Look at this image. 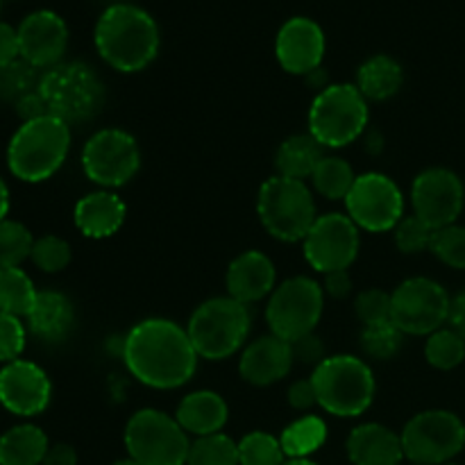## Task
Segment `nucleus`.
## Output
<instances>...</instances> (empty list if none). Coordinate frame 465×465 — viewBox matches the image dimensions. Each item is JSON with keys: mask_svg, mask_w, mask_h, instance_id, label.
Listing matches in <instances>:
<instances>
[{"mask_svg": "<svg viewBox=\"0 0 465 465\" xmlns=\"http://www.w3.org/2000/svg\"><path fill=\"white\" fill-rule=\"evenodd\" d=\"M123 361L134 380L157 391H173L189 384L198 368V352L189 334L166 318H148L127 331Z\"/></svg>", "mask_w": 465, "mask_h": 465, "instance_id": "nucleus-1", "label": "nucleus"}, {"mask_svg": "<svg viewBox=\"0 0 465 465\" xmlns=\"http://www.w3.org/2000/svg\"><path fill=\"white\" fill-rule=\"evenodd\" d=\"M95 50L118 73H139L157 59L162 35L143 7L130 3L109 5L94 30Z\"/></svg>", "mask_w": 465, "mask_h": 465, "instance_id": "nucleus-2", "label": "nucleus"}, {"mask_svg": "<svg viewBox=\"0 0 465 465\" xmlns=\"http://www.w3.org/2000/svg\"><path fill=\"white\" fill-rule=\"evenodd\" d=\"M71 150V125L54 116L23 123L7 148V163L14 177L23 182L50 180L66 162Z\"/></svg>", "mask_w": 465, "mask_h": 465, "instance_id": "nucleus-3", "label": "nucleus"}, {"mask_svg": "<svg viewBox=\"0 0 465 465\" xmlns=\"http://www.w3.org/2000/svg\"><path fill=\"white\" fill-rule=\"evenodd\" d=\"M318 407L336 418H357L371 409L375 375L371 366L352 354H336L313 368Z\"/></svg>", "mask_w": 465, "mask_h": 465, "instance_id": "nucleus-4", "label": "nucleus"}, {"mask_svg": "<svg viewBox=\"0 0 465 465\" xmlns=\"http://www.w3.org/2000/svg\"><path fill=\"white\" fill-rule=\"evenodd\" d=\"M248 304L230 298H212L200 304L189 318L186 334L198 357L223 361L243 348L250 334Z\"/></svg>", "mask_w": 465, "mask_h": 465, "instance_id": "nucleus-5", "label": "nucleus"}, {"mask_svg": "<svg viewBox=\"0 0 465 465\" xmlns=\"http://www.w3.org/2000/svg\"><path fill=\"white\" fill-rule=\"evenodd\" d=\"M39 94L50 116L66 125L94 118L104 103V86L98 73L82 62H62L39 80Z\"/></svg>", "mask_w": 465, "mask_h": 465, "instance_id": "nucleus-6", "label": "nucleus"}, {"mask_svg": "<svg viewBox=\"0 0 465 465\" xmlns=\"http://www.w3.org/2000/svg\"><path fill=\"white\" fill-rule=\"evenodd\" d=\"M257 213L263 230L282 243L304 241L316 223V203L300 180L275 175L266 180L257 195Z\"/></svg>", "mask_w": 465, "mask_h": 465, "instance_id": "nucleus-7", "label": "nucleus"}, {"mask_svg": "<svg viewBox=\"0 0 465 465\" xmlns=\"http://www.w3.org/2000/svg\"><path fill=\"white\" fill-rule=\"evenodd\" d=\"M368 100L354 84H330L313 98L309 109V134L322 148H345L368 125Z\"/></svg>", "mask_w": 465, "mask_h": 465, "instance_id": "nucleus-8", "label": "nucleus"}, {"mask_svg": "<svg viewBox=\"0 0 465 465\" xmlns=\"http://www.w3.org/2000/svg\"><path fill=\"white\" fill-rule=\"evenodd\" d=\"M191 440L175 418L141 409L125 425V450L141 465H186Z\"/></svg>", "mask_w": 465, "mask_h": 465, "instance_id": "nucleus-9", "label": "nucleus"}, {"mask_svg": "<svg viewBox=\"0 0 465 465\" xmlns=\"http://www.w3.org/2000/svg\"><path fill=\"white\" fill-rule=\"evenodd\" d=\"M325 309V291L312 277H291L271 293L266 307V321L271 334L286 343L313 334Z\"/></svg>", "mask_w": 465, "mask_h": 465, "instance_id": "nucleus-10", "label": "nucleus"}, {"mask_svg": "<svg viewBox=\"0 0 465 465\" xmlns=\"http://www.w3.org/2000/svg\"><path fill=\"white\" fill-rule=\"evenodd\" d=\"M404 459L413 465H445L465 448V425L461 418L445 409H430L404 425Z\"/></svg>", "mask_w": 465, "mask_h": 465, "instance_id": "nucleus-11", "label": "nucleus"}, {"mask_svg": "<svg viewBox=\"0 0 465 465\" xmlns=\"http://www.w3.org/2000/svg\"><path fill=\"white\" fill-rule=\"evenodd\" d=\"M450 295L430 277H411L391 293V322L404 336H430L448 322Z\"/></svg>", "mask_w": 465, "mask_h": 465, "instance_id": "nucleus-12", "label": "nucleus"}, {"mask_svg": "<svg viewBox=\"0 0 465 465\" xmlns=\"http://www.w3.org/2000/svg\"><path fill=\"white\" fill-rule=\"evenodd\" d=\"M141 168V150L125 130H100L82 150V171L100 189H118L134 180Z\"/></svg>", "mask_w": 465, "mask_h": 465, "instance_id": "nucleus-13", "label": "nucleus"}, {"mask_svg": "<svg viewBox=\"0 0 465 465\" xmlns=\"http://www.w3.org/2000/svg\"><path fill=\"white\" fill-rule=\"evenodd\" d=\"M348 218L366 232H391L404 218V195L391 177L363 173L345 198Z\"/></svg>", "mask_w": 465, "mask_h": 465, "instance_id": "nucleus-14", "label": "nucleus"}, {"mask_svg": "<svg viewBox=\"0 0 465 465\" xmlns=\"http://www.w3.org/2000/svg\"><path fill=\"white\" fill-rule=\"evenodd\" d=\"M304 259L313 271L334 272L348 271L357 259L361 239L359 227L348 218V213H325L318 216L309 234L302 241Z\"/></svg>", "mask_w": 465, "mask_h": 465, "instance_id": "nucleus-15", "label": "nucleus"}, {"mask_svg": "<svg viewBox=\"0 0 465 465\" xmlns=\"http://www.w3.org/2000/svg\"><path fill=\"white\" fill-rule=\"evenodd\" d=\"M465 203L463 182L448 168H427L413 180V213L431 230H440L457 223Z\"/></svg>", "mask_w": 465, "mask_h": 465, "instance_id": "nucleus-16", "label": "nucleus"}, {"mask_svg": "<svg viewBox=\"0 0 465 465\" xmlns=\"http://www.w3.org/2000/svg\"><path fill=\"white\" fill-rule=\"evenodd\" d=\"M327 39L313 18L293 16L280 27L275 39V57L291 75H312L321 71Z\"/></svg>", "mask_w": 465, "mask_h": 465, "instance_id": "nucleus-17", "label": "nucleus"}, {"mask_svg": "<svg viewBox=\"0 0 465 465\" xmlns=\"http://www.w3.org/2000/svg\"><path fill=\"white\" fill-rule=\"evenodd\" d=\"M53 398V386L44 368L16 359L5 363L0 371V404L14 416H39Z\"/></svg>", "mask_w": 465, "mask_h": 465, "instance_id": "nucleus-18", "label": "nucleus"}, {"mask_svg": "<svg viewBox=\"0 0 465 465\" xmlns=\"http://www.w3.org/2000/svg\"><path fill=\"white\" fill-rule=\"evenodd\" d=\"M18 45H21V59L32 64L35 68H48L62 64L64 53L68 48V25L59 14L50 9L27 14L16 27Z\"/></svg>", "mask_w": 465, "mask_h": 465, "instance_id": "nucleus-19", "label": "nucleus"}, {"mask_svg": "<svg viewBox=\"0 0 465 465\" xmlns=\"http://www.w3.org/2000/svg\"><path fill=\"white\" fill-rule=\"evenodd\" d=\"M293 363L295 359L291 343H286L280 336L268 334L252 341L243 350L239 361V372L248 384L271 386L284 380L291 368H293Z\"/></svg>", "mask_w": 465, "mask_h": 465, "instance_id": "nucleus-20", "label": "nucleus"}, {"mask_svg": "<svg viewBox=\"0 0 465 465\" xmlns=\"http://www.w3.org/2000/svg\"><path fill=\"white\" fill-rule=\"evenodd\" d=\"M275 263L259 250L241 252L225 275L227 295L243 304L259 302L275 291Z\"/></svg>", "mask_w": 465, "mask_h": 465, "instance_id": "nucleus-21", "label": "nucleus"}, {"mask_svg": "<svg viewBox=\"0 0 465 465\" xmlns=\"http://www.w3.org/2000/svg\"><path fill=\"white\" fill-rule=\"evenodd\" d=\"M127 207L114 191L100 189L77 200L73 221L86 239H109L123 227Z\"/></svg>", "mask_w": 465, "mask_h": 465, "instance_id": "nucleus-22", "label": "nucleus"}, {"mask_svg": "<svg viewBox=\"0 0 465 465\" xmlns=\"http://www.w3.org/2000/svg\"><path fill=\"white\" fill-rule=\"evenodd\" d=\"M348 459L352 465H400L404 448L400 434L380 422H366L354 427L348 436Z\"/></svg>", "mask_w": 465, "mask_h": 465, "instance_id": "nucleus-23", "label": "nucleus"}, {"mask_svg": "<svg viewBox=\"0 0 465 465\" xmlns=\"http://www.w3.org/2000/svg\"><path fill=\"white\" fill-rule=\"evenodd\" d=\"M75 325V309L64 293L39 291L32 312L27 313V327L36 339L45 343H59L66 339Z\"/></svg>", "mask_w": 465, "mask_h": 465, "instance_id": "nucleus-24", "label": "nucleus"}, {"mask_svg": "<svg viewBox=\"0 0 465 465\" xmlns=\"http://www.w3.org/2000/svg\"><path fill=\"white\" fill-rule=\"evenodd\" d=\"M227 416H230V411H227V404L221 395L213 393V391H195L182 400L175 420L180 422L186 434H193L195 439H200V436L221 434Z\"/></svg>", "mask_w": 465, "mask_h": 465, "instance_id": "nucleus-25", "label": "nucleus"}, {"mask_svg": "<svg viewBox=\"0 0 465 465\" xmlns=\"http://www.w3.org/2000/svg\"><path fill=\"white\" fill-rule=\"evenodd\" d=\"M402 64L391 54H372L359 66L357 89L366 100H389L402 89Z\"/></svg>", "mask_w": 465, "mask_h": 465, "instance_id": "nucleus-26", "label": "nucleus"}, {"mask_svg": "<svg viewBox=\"0 0 465 465\" xmlns=\"http://www.w3.org/2000/svg\"><path fill=\"white\" fill-rule=\"evenodd\" d=\"M322 145L313 139L312 134H293L284 139L277 148L275 154V168L277 175L289 177V180L304 182L307 177L313 175L318 163L325 159L322 154Z\"/></svg>", "mask_w": 465, "mask_h": 465, "instance_id": "nucleus-27", "label": "nucleus"}, {"mask_svg": "<svg viewBox=\"0 0 465 465\" xmlns=\"http://www.w3.org/2000/svg\"><path fill=\"white\" fill-rule=\"evenodd\" d=\"M50 443L36 425H16L0 436V465H41Z\"/></svg>", "mask_w": 465, "mask_h": 465, "instance_id": "nucleus-28", "label": "nucleus"}, {"mask_svg": "<svg viewBox=\"0 0 465 465\" xmlns=\"http://www.w3.org/2000/svg\"><path fill=\"white\" fill-rule=\"evenodd\" d=\"M325 440L327 425L318 416H302L300 420L291 422L280 436L286 459H309L325 445Z\"/></svg>", "mask_w": 465, "mask_h": 465, "instance_id": "nucleus-29", "label": "nucleus"}, {"mask_svg": "<svg viewBox=\"0 0 465 465\" xmlns=\"http://www.w3.org/2000/svg\"><path fill=\"white\" fill-rule=\"evenodd\" d=\"M36 295H39V291L35 289L25 271H21V268L0 271V312L27 318V313L35 307Z\"/></svg>", "mask_w": 465, "mask_h": 465, "instance_id": "nucleus-30", "label": "nucleus"}, {"mask_svg": "<svg viewBox=\"0 0 465 465\" xmlns=\"http://www.w3.org/2000/svg\"><path fill=\"white\" fill-rule=\"evenodd\" d=\"M313 186L318 193L327 200H343L352 191L357 175H354L352 166L341 157H325L312 175Z\"/></svg>", "mask_w": 465, "mask_h": 465, "instance_id": "nucleus-31", "label": "nucleus"}, {"mask_svg": "<svg viewBox=\"0 0 465 465\" xmlns=\"http://www.w3.org/2000/svg\"><path fill=\"white\" fill-rule=\"evenodd\" d=\"M425 359L439 371H454L465 361V339L450 327H440L439 331L427 336Z\"/></svg>", "mask_w": 465, "mask_h": 465, "instance_id": "nucleus-32", "label": "nucleus"}, {"mask_svg": "<svg viewBox=\"0 0 465 465\" xmlns=\"http://www.w3.org/2000/svg\"><path fill=\"white\" fill-rule=\"evenodd\" d=\"M186 465H241L239 443L225 434L200 436L191 443Z\"/></svg>", "mask_w": 465, "mask_h": 465, "instance_id": "nucleus-33", "label": "nucleus"}, {"mask_svg": "<svg viewBox=\"0 0 465 465\" xmlns=\"http://www.w3.org/2000/svg\"><path fill=\"white\" fill-rule=\"evenodd\" d=\"M32 239L30 230L18 221H0V271L5 268H21L25 259H30Z\"/></svg>", "mask_w": 465, "mask_h": 465, "instance_id": "nucleus-34", "label": "nucleus"}, {"mask_svg": "<svg viewBox=\"0 0 465 465\" xmlns=\"http://www.w3.org/2000/svg\"><path fill=\"white\" fill-rule=\"evenodd\" d=\"M241 465H284L286 454L280 439L266 431H250L239 440Z\"/></svg>", "mask_w": 465, "mask_h": 465, "instance_id": "nucleus-35", "label": "nucleus"}, {"mask_svg": "<svg viewBox=\"0 0 465 465\" xmlns=\"http://www.w3.org/2000/svg\"><path fill=\"white\" fill-rule=\"evenodd\" d=\"M36 71L39 68H35L21 57L7 66H0V100L16 104L23 95L39 89L41 75Z\"/></svg>", "mask_w": 465, "mask_h": 465, "instance_id": "nucleus-36", "label": "nucleus"}, {"mask_svg": "<svg viewBox=\"0 0 465 465\" xmlns=\"http://www.w3.org/2000/svg\"><path fill=\"white\" fill-rule=\"evenodd\" d=\"M404 343V334L393 325V322H380V325L363 327L361 331V348L368 357L384 359L395 357Z\"/></svg>", "mask_w": 465, "mask_h": 465, "instance_id": "nucleus-37", "label": "nucleus"}, {"mask_svg": "<svg viewBox=\"0 0 465 465\" xmlns=\"http://www.w3.org/2000/svg\"><path fill=\"white\" fill-rule=\"evenodd\" d=\"M430 252L450 268L465 271V227L448 225L434 230Z\"/></svg>", "mask_w": 465, "mask_h": 465, "instance_id": "nucleus-38", "label": "nucleus"}, {"mask_svg": "<svg viewBox=\"0 0 465 465\" xmlns=\"http://www.w3.org/2000/svg\"><path fill=\"white\" fill-rule=\"evenodd\" d=\"M71 257L73 250L68 245V241L54 234H45L41 239H35V245H32L30 252L32 263L44 272H62L71 263Z\"/></svg>", "mask_w": 465, "mask_h": 465, "instance_id": "nucleus-39", "label": "nucleus"}, {"mask_svg": "<svg viewBox=\"0 0 465 465\" xmlns=\"http://www.w3.org/2000/svg\"><path fill=\"white\" fill-rule=\"evenodd\" d=\"M395 234V245L400 248V252L404 254H418L430 250L431 236H434V230L427 225L425 221L413 213V216H404L402 221L398 223V227L393 230Z\"/></svg>", "mask_w": 465, "mask_h": 465, "instance_id": "nucleus-40", "label": "nucleus"}, {"mask_svg": "<svg viewBox=\"0 0 465 465\" xmlns=\"http://www.w3.org/2000/svg\"><path fill=\"white\" fill-rule=\"evenodd\" d=\"M354 313L363 327L380 325V322L391 321V293L381 289L361 291L354 300Z\"/></svg>", "mask_w": 465, "mask_h": 465, "instance_id": "nucleus-41", "label": "nucleus"}, {"mask_svg": "<svg viewBox=\"0 0 465 465\" xmlns=\"http://www.w3.org/2000/svg\"><path fill=\"white\" fill-rule=\"evenodd\" d=\"M23 350H25V325L18 316L0 312V361H16L21 359Z\"/></svg>", "mask_w": 465, "mask_h": 465, "instance_id": "nucleus-42", "label": "nucleus"}, {"mask_svg": "<svg viewBox=\"0 0 465 465\" xmlns=\"http://www.w3.org/2000/svg\"><path fill=\"white\" fill-rule=\"evenodd\" d=\"M291 350H293L295 361L304 363V366L316 368L318 363H322L327 359L325 357V345H322V341L318 339L316 331H313V334L302 336V339L293 341V343H291Z\"/></svg>", "mask_w": 465, "mask_h": 465, "instance_id": "nucleus-43", "label": "nucleus"}, {"mask_svg": "<svg viewBox=\"0 0 465 465\" xmlns=\"http://www.w3.org/2000/svg\"><path fill=\"white\" fill-rule=\"evenodd\" d=\"M286 402L295 409V411H309L312 407L318 404L316 386H313V380H298L289 386L286 391Z\"/></svg>", "mask_w": 465, "mask_h": 465, "instance_id": "nucleus-44", "label": "nucleus"}, {"mask_svg": "<svg viewBox=\"0 0 465 465\" xmlns=\"http://www.w3.org/2000/svg\"><path fill=\"white\" fill-rule=\"evenodd\" d=\"M14 109H16V114L21 116L23 123H30V121H36V118L50 116L48 104H45V100L41 98L39 89L32 91V94H27V95H23V98L14 104Z\"/></svg>", "mask_w": 465, "mask_h": 465, "instance_id": "nucleus-45", "label": "nucleus"}, {"mask_svg": "<svg viewBox=\"0 0 465 465\" xmlns=\"http://www.w3.org/2000/svg\"><path fill=\"white\" fill-rule=\"evenodd\" d=\"M18 57H21V45H18L16 27L0 21V66L16 62Z\"/></svg>", "mask_w": 465, "mask_h": 465, "instance_id": "nucleus-46", "label": "nucleus"}, {"mask_svg": "<svg viewBox=\"0 0 465 465\" xmlns=\"http://www.w3.org/2000/svg\"><path fill=\"white\" fill-rule=\"evenodd\" d=\"M322 291H325V293L334 300L348 298V295L352 293V277H350L348 271L327 272Z\"/></svg>", "mask_w": 465, "mask_h": 465, "instance_id": "nucleus-47", "label": "nucleus"}, {"mask_svg": "<svg viewBox=\"0 0 465 465\" xmlns=\"http://www.w3.org/2000/svg\"><path fill=\"white\" fill-rule=\"evenodd\" d=\"M41 465H77L75 448H71V445L66 443L50 445Z\"/></svg>", "mask_w": 465, "mask_h": 465, "instance_id": "nucleus-48", "label": "nucleus"}, {"mask_svg": "<svg viewBox=\"0 0 465 465\" xmlns=\"http://www.w3.org/2000/svg\"><path fill=\"white\" fill-rule=\"evenodd\" d=\"M448 325L450 330H454L457 334H461L465 339V291L457 293L454 298H450Z\"/></svg>", "mask_w": 465, "mask_h": 465, "instance_id": "nucleus-49", "label": "nucleus"}, {"mask_svg": "<svg viewBox=\"0 0 465 465\" xmlns=\"http://www.w3.org/2000/svg\"><path fill=\"white\" fill-rule=\"evenodd\" d=\"M9 213V189L5 184V180L0 177V221H5Z\"/></svg>", "mask_w": 465, "mask_h": 465, "instance_id": "nucleus-50", "label": "nucleus"}, {"mask_svg": "<svg viewBox=\"0 0 465 465\" xmlns=\"http://www.w3.org/2000/svg\"><path fill=\"white\" fill-rule=\"evenodd\" d=\"M284 465H316V463L309 461V459H286Z\"/></svg>", "mask_w": 465, "mask_h": 465, "instance_id": "nucleus-51", "label": "nucleus"}, {"mask_svg": "<svg viewBox=\"0 0 465 465\" xmlns=\"http://www.w3.org/2000/svg\"><path fill=\"white\" fill-rule=\"evenodd\" d=\"M112 465H141V463H136V461H134V459H121V461L112 463Z\"/></svg>", "mask_w": 465, "mask_h": 465, "instance_id": "nucleus-52", "label": "nucleus"}, {"mask_svg": "<svg viewBox=\"0 0 465 465\" xmlns=\"http://www.w3.org/2000/svg\"><path fill=\"white\" fill-rule=\"evenodd\" d=\"M445 465H459V463H452V461H450V463H445Z\"/></svg>", "mask_w": 465, "mask_h": 465, "instance_id": "nucleus-53", "label": "nucleus"}, {"mask_svg": "<svg viewBox=\"0 0 465 465\" xmlns=\"http://www.w3.org/2000/svg\"><path fill=\"white\" fill-rule=\"evenodd\" d=\"M0 7H3V0H0Z\"/></svg>", "mask_w": 465, "mask_h": 465, "instance_id": "nucleus-54", "label": "nucleus"}]
</instances>
